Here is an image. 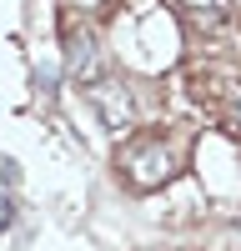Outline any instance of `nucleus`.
I'll return each mask as SVG.
<instances>
[{
  "label": "nucleus",
  "mask_w": 241,
  "mask_h": 251,
  "mask_svg": "<svg viewBox=\"0 0 241 251\" xmlns=\"http://www.w3.org/2000/svg\"><path fill=\"white\" fill-rule=\"evenodd\" d=\"M120 176H126V186H136V191H156V186H166L176 176L181 166V146L176 141H161V136H141L131 141L126 151L116 156Z\"/></svg>",
  "instance_id": "f257e3e1"
},
{
  "label": "nucleus",
  "mask_w": 241,
  "mask_h": 251,
  "mask_svg": "<svg viewBox=\"0 0 241 251\" xmlns=\"http://www.w3.org/2000/svg\"><path fill=\"white\" fill-rule=\"evenodd\" d=\"M86 100L100 111V121H106L116 136H126L131 126H136V100H131V91L120 86V80H106V75L91 80V86H86Z\"/></svg>",
  "instance_id": "f03ea898"
},
{
  "label": "nucleus",
  "mask_w": 241,
  "mask_h": 251,
  "mask_svg": "<svg viewBox=\"0 0 241 251\" xmlns=\"http://www.w3.org/2000/svg\"><path fill=\"white\" fill-rule=\"evenodd\" d=\"M66 71L80 80V86L100 80V46H96V30L80 25V20H66Z\"/></svg>",
  "instance_id": "7ed1b4c3"
},
{
  "label": "nucleus",
  "mask_w": 241,
  "mask_h": 251,
  "mask_svg": "<svg viewBox=\"0 0 241 251\" xmlns=\"http://www.w3.org/2000/svg\"><path fill=\"white\" fill-rule=\"evenodd\" d=\"M176 10L186 15L191 30H216L221 15H226V10H221V0H176Z\"/></svg>",
  "instance_id": "20e7f679"
},
{
  "label": "nucleus",
  "mask_w": 241,
  "mask_h": 251,
  "mask_svg": "<svg viewBox=\"0 0 241 251\" xmlns=\"http://www.w3.org/2000/svg\"><path fill=\"white\" fill-rule=\"evenodd\" d=\"M221 121H226V131H231V136H241V100H231V106L221 111Z\"/></svg>",
  "instance_id": "39448f33"
},
{
  "label": "nucleus",
  "mask_w": 241,
  "mask_h": 251,
  "mask_svg": "<svg viewBox=\"0 0 241 251\" xmlns=\"http://www.w3.org/2000/svg\"><path fill=\"white\" fill-rule=\"evenodd\" d=\"M10 221H15V201L0 196V231H10Z\"/></svg>",
  "instance_id": "423d86ee"
}]
</instances>
